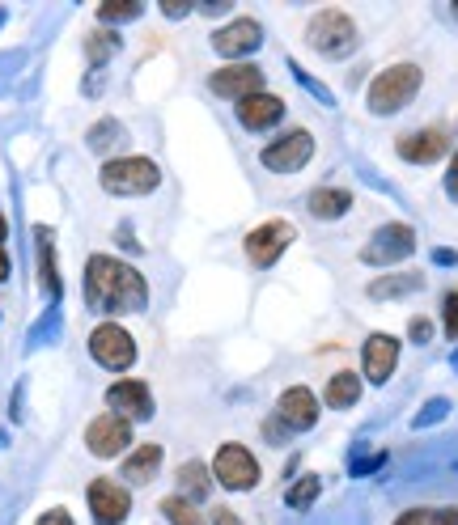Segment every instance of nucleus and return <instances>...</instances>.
<instances>
[{
	"label": "nucleus",
	"mask_w": 458,
	"mask_h": 525,
	"mask_svg": "<svg viewBox=\"0 0 458 525\" xmlns=\"http://www.w3.org/2000/svg\"><path fill=\"white\" fill-rule=\"evenodd\" d=\"M85 305L98 314H136L149 305V284L132 263L94 255L85 263Z\"/></svg>",
	"instance_id": "nucleus-1"
},
{
	"label": "nucleus",
	"mask_w": 458,
	"mask_h": 525,
	"mask_svg": "<svg viewBox=\"0 0 458 525\" xmlns=\"http://www.w3.org/2000/svg\"><path fill=\"white\" fill-rule=\"evenodd\" d=\"M420 81H425V72L416 64H391L382 68L374 81H369V94H365V106L374 115H395L403 111L416 94H420Z\"/></svg>",
	"instance_id": "nucleus-2"
},
{
	"label": "nucleus",
	"mask_w": 458,
	"mask_h": 525,
	"mask_svg": "<svg viewBox=\"0 0 458 525\" xmlns=\"http://www.w3.org/2000/svg\"><path fill=\"white\" fill-rule=\"evenodd\" d=\"M306 43L327 60H344L357 51L361 34H357V22H352L344 9H319L306 26Z\"/></svg>",
	"instance_id": "nucleus-3"
},
{
	"label": "nucleus",
	"mask_w": 458,
	"mask_h": 525,
	"mask_svg": "<svg viewBox=\"0 0 458 525\" xmlns=\"http://www.w3.org/2000/svg\"><path fill=\"white\" fill-rule=\"evenodd\" d=\"M102 191L111 195H149L162 187V170L149 157H115L102 166Z\"/></svg>",
	"instance_id": "nucleus-4"
},
{
	"label": "nucleus",
	"mask_w": 458,
	"mask_h": 525,
	"mask_svg": "<svg viewBox=\"0 0 458 525\" xmlns=\"http://www.w3.org/2000/svg\"><path fill=\"white\" fill-rule=\"evenodd\" d=\"M416 250V229L403 221H386L374 229V238L361 246V263L365 267H395Z\"/></svg>",
	"instance_id": "nucleus-5"
},
{
	"label": "nucleus",
	"mask_w": 458,
	"mask_h": 525,
	"mask_svg": "<svg viewBox=\"0 0 458 525\" xmlns=\"http://www.w3.org/2000/svg\"><path fill=\"white\" fill-rule=\"evenodd\" d=\"M90 356L98 360L102 369H132V360H136V339L119 327V322H102V327L90 331Z\"/></svg>",
	"instance_id": "nucleus-6"
},
{
	"label": "nucleus",
	"mask_w": 458,
	"mask_h": 525,
	"mask_svg": "<svg viewBox=\"0 0 458 525\" xmlns=\"http://www.w3.org/2000/svg\"><path fill=\"white\" fill-rule=\"evenodd\" d=\"M310 157H314V136H310L306 128H293V132H285V136H276L268 149L259 153V161H263V166H268L272 174H297Z\"/></svg>",
	"instance_id": "nucleus-7"
},
{
	"label": "nucleus",
	"mask_w": 458,
	"mask_h": 525,
	"mask_svg": "<svg viewBox=\"0 0 458 525\" xmlns=\"http://www.w3.org/2000/svg\"><path fill=\"white\" fill-rule=\"evenodd\" d=\"M293 238H297V229L289 221H263L246 233V259L255 267H272L293 246Z\"/></svg>",
	"instance_id": "nucleus-8"
},
{
	"label": "nucleus",
	"mask_w": 458,
	"mask_h": 525,
	"mask_svg": "<svg viewBox=\"0 0 458 525\" xmlns=\"http://www.w3.org/2000/svg\"><path fill=\"white\" fill-rule=\"evenodd\" d=\"M213 475H217L221 487H229V492H251V487L259 483V462L251 458V449L221 445L217 458H213Z\"/></svg>",
	"instance_id": "nucleus-9"
},
{
	"label": "nucleus",
	"mask_w": 458,
	"mask_h": 525,
	"mask_svg": "<svg viewBox=\"0 0 458 525\" xmlns=\"http://www.w3.org/2000/svg\"><path fill=\"white\" fill-rule=\"evenodd\" d=\"M85 500H90V513H94L98 525H119L132 513L128 487L115 483V479H94L90 487H85Z\"/></svg>",
	"instance_id": "nucleus-10"
},
{
	"label": "nucleus",
	"mask_w": 458,
	"mask_h": 525,
	"mask_svg": "<svg viewBox=\"0 0 458 525\" xmlns=\"http://www.w3.org/2000/svg\"><path fill=\"white\" fill-rule=\"evenodd\" d=\"M208 89H213L217 98H234V102L255 98V94H263V68H255V64H225V68H217L213 77H208Z\"/></svg>",
	"instance_id": "nucleus-11"
},
{
	"label": "nucleus",
	"mask_w": 458,
	"mask_h": 525,
	"mask_svg": "<svg viewBox=\"0 0 458 525\" xmlns=\"http://www.w3.org/2000/svg\"><path fill=\"white\" fill-rule=\"evenodd\" d=\"M132 441V424L119 420V415H98V420L85 428V445H90L94 458H119Z\"/></svg>",
	"instance_id": "nucleus-12"
},
{
	"label": "nucleus",
	"mask_w": 458,
	"mask_h": 525,
	"mask_svg": "<svg viewBox=\"0 0 458 525\" xmlns=\"http://www.w3.org/2000/svg\"><path fill=\"white\" fill-rule=\"evenodd\" d=\"M361 365H365L369 382L386 386V382H391V373H395V365H399V339L386 335V331H374L365 339V348H361Z\"/></svg>",
	"instance_id": "nucleus-13"
},
{
	"label": "nucleus",
	"mask_w": 458,
	"mask_h": 525,
	"mask_svg": "<svg viewBox=\"0 0 458 525\" xmlns=\"http://www.w3.org/2000/svg\"><path fill=\"white\" fill-rule=\"evenodd\" d=\"M107 407L111 415H119V420H149L153 415V394L145 382H136V377H123V382H115L107 390Z\"/></svg>",
	"instance_id": "nucleus-14"
},
{
	"label": "nucleus",
	"mask_w": 458,
	"mask_h": 525,
	"mask_svg": "<svg viewBox=\"0 0 458 525\" xmlns=\"http://www.w3.org/2000/svg\"><path fill=\"white\" fill-rule=\"evenodd\" d=\"M276 420L285 424L289 432H306L319 424V398H314L310 386H289L285 394H280L276 403Z\"/></svg>",
	"instance_id": "nucleus-15"
},
{
	"label": "nucleus",
	"mask_w": 458,
	"mask_h": 525,
	"mask_svg": "<svg viewBox=\"0 0 458 525\" xmlns=\"http://www.w3.org/2000/svg\"><path fill=\"white\" fill-rule=\"evenodd\" d=\"M263 43V26L251 22V17H234L229 26L213 30V47L221 51L225 60H238V56H251V51Z\"/></svg>",
	"instance_id": "nucleus-16"
},
{
	"label": "nucleus",
	"mask_w": 458,
	"mask_h": 525,
	"mask_svg": "<svg viewBox=\"0 0 458 525\" xmlns=\"http://www.w3.org/2000/svg\"><path fill=\"white\" fill-rule=\"evenodd\" d=\"M450 149V132L446 128H420V132H408L395 140V153L403 161H416V166H429V161L446 157Z\"/></svg>",
	"instance_id": "nucleus-17"
},
{
	"label": "nucleus",
	"mask_w": 458,
	"mask_h": 525,
	"mask_svg": "<svg viewBox=\"0 0 458 525\" xmlns=\"http://www.w3.org/2000/svg\"><path fill=\"white\" fill-rule=\"evenodd\" d=\"M238 119H242V128H251V132H268V128H276V123L285 119V102H280L276 94L242 98L238 102Z\"/></svg>",
	"instance_id": "nucleus-18"
},
{
	"label": "nucleus",
	"mask_w": 458,
	"mask_h": 525,
	"mask_svg": "<svg viewBox=\"0 0 458 525\" xmlns=\"http://www.w3.org/2000/svg\"><path fill=\"white\" fill-rule=\"evenodd\" d=\"M306 208H310V216H319V221H340L352 208V195L344 187H314L306 195Z\"/></svg>",
	"instance_id": "nucleus-19"
},
{
	"label": "nucleus",
	"mask_w": 458,
	"mask_h": 525,
	"mask_svg": "<svg viewBox=\"0 0 458 525\" xmlns=\"http://www.w3.org/2000/svg\"><path fill=\"white\" fill-rule=\"evenodd\" d=\"M420 288H425V276H420V271H395V276H378L365 293H369V301H395V297L420 293Z\"/></svg>",
	"instance_id": "nucleus-20"
},
{
	"label": "nucleus",
	"mask_w": 458,
	"mask_h": 525,
	"mask_svg": "<svg viewBox=\"0 0 458 525\" xmlns=\"http://www.w3.org/2000/svg\"><path fill=\"white\" fill-rule=\"evenodd\" d=\"M357 398H361V377L352 373V369H340V373H331V382L323 390V403L331 411H348V407H357Z\"/></svg>",
	"instance_id": "nucleus-21"
},
{
	"label": "nucleus",
	"mask_w": 458,
	"mask_h": 525,
	"mask_svg": "<svg viewBox=\"0 0 458 525\" xmlns=\"http://www.w3.org/2000/svg\"><path fill=\"white\" fill-rule=\"evenodd\" d=\"M34 238H39V267H43V288L51 301H60L64 284H60V267H56V246H51V229H34Z\"/></svg>",
	"instance_id": "nucleus-22"
},
{
	"label": "nucleus",
	"mask_w": 458,
	"mask_h": 525,
	"mask_svg": "<svg viewBox=\"0 0 458 525\" xmlns=\"http://www.w3.org/2000/svg\"><path fill=\"white\" fill-rule=\"evenodd\" d=\"M157 466H162V445H140L128 454V462H123V475H128L132 483H149L157 475Z\"/></svg>",
	"instance_id": "nucleus-23"
},
{
	"label": "nucleus",
	"mask_w": 458,
	"mask_h": 525,
	"mask_svg": "<svg viewBox=\"0 0 458 525\" xmlns=\"http://www.w3.org/2000/svg\"><path fill=\"white\" fill-rule=\"evenodd\" d=\"M208 487H213V475H208L204 462H183V466H179V496H183V500H191V504L204 500Z\"/></svg>",
	"instance_id": "nucleus-24"
},
{
	"label": "nucleus",
	"mask_w": 458,
	"mask_h": 525,
	"mask_svg": "<svg viewBox=\"0 0 458 525\" xmlns=\"http://www.w3.org/2000/svg\"><path fill=\"white\" fill-rule=\"evenodd\" d=\"M319 492H323V479H319V475H302V479H297L289 492H285V504H289V509H297V513H306L310 504L319 500Z\"/></svg>",
	"instance_id": "nucleus-25"
},
{
	"label": "nucleus",
	"mask_w": 458,
	"mask_h": 525,
	"mask_svg": "<svg viewBox=\"0 0 458 525\" xmlns=\"http://www.w3.org/2000/svg\"><path fill=\"white\" fill-rule=\"evenodd\" d=\"M162 517H166L170 525H204L200 509H196L191 500H183V496H166V500H162Z\"/></svg>",
	"instance_id": "nucleus-26"
},
{
	"label": "nucleus",
	"mask_w": 458,
	"mask_h": 525,
	"mask_svg": "<svg viewBox=\"0 0 458 525\" xmlns=\"http://www.w3.org/2000/svg\"><path fill=\"white\" fill-rule=\"evenodd\" d=\"M119 47V34H111V30H98V34H90V39H85V56H90V64L94 68H102L111 60V51Z\"/></svg>",
	"instance_id": "nucleus-27"
},
{
	"label": "nucleus",
	"mask_w": 458,
	"mask_h": 525,
	"mask_svg": "<svg viewBox=\"0 0 458 525\" xmlns=\"http://www.w3.org/2000/svg\"><path fill=\"white\" fill-rule=\"evenodd\" d=\"M119 132H123L119 119H98L94 128H90V149H94V153H107L111 144L119 140Z\"/></svg>",
	"instance_id": "nucleus-28"
},
{
	"label": "nucleus",
	"mask_w": 458,
	"mask_h": 525,
	"mask_svg": "<svg viewBox=\"0 0 458 525\" xmlns=\"http://www.w3.org/2000/svg\"><path fill=\"white\" fill-rule=\"evenodd\" d=\"M140 13H145V9H140L136 0H111V5L98 9L102 22H132V17H140Z\"/></svg>",
	"instance_id": "nucleus-29"
},
{
	"label": "nucleus",
	"mask_w": 458,
	"mask_h": 525,
	"mask_svg": "<svg viewBox=\"0 0 458 525\" xmlns=\"http://www.w3.org/2000/svg\"><path fill=\"white\" fill-rule=\"evenodd\" d=\"M446 415H450V398H429L425 411H420L416 420H412V428H429V424H437V420H446Z\"/></svg>",
	"instance_id": "nucleus-30"
},
{
	"label": "nucleus",
	"mask_w": 458,
	"mask_h": 525,
	"mask_svg": "<svg viewBox=\"0 0 458 525\" xmlns=\"http://www.w3.org/2000/svg\"><path fill=\"white\" fill-rule=\"evenodd\" d=\"M442 322H446V339H458V288L442 297Z\"/></svg>",
	"instance_id": "nucleus-31"
},
{
	"label": "nucleus",
	"mask_w": 458,
	"mask_h": 525,
	"mask_svg": "<svg viewBox=\"0 0 458 525\" xmlns=\"http://www.w3.org/2000/svg\"><path fill=\"white\" fill-rule=\"evenodd\" d=\"M289 68H293V77H297V81H302V85L310 89V94H314V98H319L323 106H331V89H327V85H319V81H314V77H310V72H306V68H297V64H289Z\"/></svg>",
	"instance_id": "nucleus-32"
},
{
	"label": "nucleus",
	"mask_w": 458,
	"mask_h": 525,
	"mask_svg": "<svg viewBox=\"0 0 458 525\" xmlns=\"http://www.w3.org/2000/svg\"><path fill=\"white\" fill-rule=\"evenodd\" d=\"M408 335H412V343H429V339H433V322H429V318H412Z\"/></svg>",
	"instance_id": "nucleus-33"
},
{
	"label": "nucleus",
	"mask_w": 458,
	"mask_h": 525,
	"mask_svg": "<svg viewBox=\"0 0 458 525\" xmlns=\"http://www.w3.org/2000/svg\"><path fill=\"white\" fill-rule=\"evenodd\" d=\"M395 525H433V509H408Z\"/></svg>",
	"instance_id": "nucleus-34"
},
{
	"label": "nucleus",
	"mask_w": 458,
	"mask_h": 525,
	"mask_svg": "<svg viewBox=\"0 0 458 525\" xmlns=\"http://www.w3.org/2000/svg\"><path fill=\"white\" fill-rule=\"evenodd\" d=\"M446 195L458 204V149H454V157H450V170H446Z\"/></svg>",
	"instance_id": "nucleus-35"
},
{
	"label": "nucleus",
	"mask_w": 458,
	"mask_h": 525,
	"mask_svg": "<svg viewBox=\"0 0 458 525\" xmlns=\"http://www.w3.org/2000/svg\"><path fill=\"white\" fill-rule=\"evenodd\" d=\"M34 525H73V517H68L64 509H51V513H43L39 521H34Z\"/></svg>",
	"instance_id": "nucleus-36"
},
{
	"label": "nucleus",
	"mask_w": 458,
	"mask_h": 525,
	"mask_svg": "<svg viewBox=\"0 0 458 525\" xmlns=\"http://www.w3.org/2000/svg\"><path fill=\"white\" fill-rule=\"evenodd\" d=\"M191 9H196V5H187V0H166V5H162L166 17H187Z\"/></svg>",
	"instance_id": "nucleus-37"
},
{
	"label": "nucleus",
	"mask_w": 458,
	"mask_h": 525,
	"mask_svg": "<svg viewBox=\"0 0 458 525\" xmlns=\"http://www.w3.org/2000/svg\"><path fill=\"white\" fill-rule=\"evenodd\" d=\"M213 525H242L234 509H213Z\"/></svg>",
	"instance_id": "nucleus-38"
},
{
	"label": "nucleus",
	"mask_w": 458,
	"mask_h": 525,
	"mask_svg": "<svg viewBox=\"0 0 458 525\" xmlns=\"http://www.w3.org/2000/svg\"><path fill=\"white\" fill-rule=\"evenodd\" d=\"M433 263H442V267H454V263H458V255H454V250H446V246H437V250H433Z\"/></svg>",
	"instance_id": "nucleus-39"
},
{
	"label": "nucleus",
	"mask_w": 458,
	"mask_h": 525,
	"mask_svg": "<svg viewBox=\"0 0 458 525\" xmlns=\"http://www.w3.org/2000/svg\"><path fill=\"white\" fill-rule=\"evenodd\" d=\"M433 525H458V509H437V513H433Z\"/></svg>",
	"instance_id": "nucleus-40"
},
{
	"label": "nucleus",
	"mask_w": 458,
	"mask_h": 525,
	"mask_svg": "<svg viewBox=\"0 0 458 525\" xmlns=\"http://www.w3.org/2000/svg\"><path fill=\"white\" fill-rule=\"evenodd\" d=\"M0 280H9V255H5V246H0Z\"/></svg>",
	"instance_id": "nucleus-41"
},
{
	"label": "nucleus",
	"mask_w": 458,
	"mask_h": 525,
	"mask_svg": "<svg viewBox=\"0 0 458 525\" xmlns=\"http://www.w3.org/2000/svg\"><path fill=\"white\" fill-rule=\"evenodd\" d=\"M5 233H9V225H5V212H0V242H5Z\"/></svg>",
	"instance_id": "nucleus-42"
},
{
	"label": "nucleus",
	"mask_w": 458,
	"mask_h": 525,
	"mask_svg": "<svg viewBox=\"0 0 458 525\" xmlns=\"http://www.w3.org/2000/svg\"><path fill=\"white\" fill-rule=\"evenodd\" d=\"M454 17H458V5H454Z\"/></svg>",
	"instance_id": "nucleus-43"
}]
</instances>
